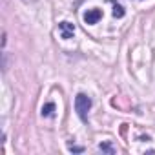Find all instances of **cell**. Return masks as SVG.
Returning <instances> with one entry per match:
<instances>
[{
  "label": "cell",
  "mask_w": 155,
  "mask_h": 155,
  "mask_svg": "<svg viewBox=\"0 0 155 155\" xmlns=\"http://www.w3.org/2000/svg\"><path fill=\"white\" fill-rule=\"evenodd\" d=\"M90 108H91V99L86 93H79V95L75 97V111H77V115L81 117V120L86 122Z\"/></svg>",
  "instance_id": "cell-1"
},
{
  "label": "cell",
  "mask_w": 155,
  "mask_h": 155,
  "mask_svg": "<svg viewBox=\"0 0 155 155\" xmlns=\"http://www.w3.org/2000/svg\"><path fill=\"white\" fill-rule=\"evenodd\" d=\"M58 31H60V37H62L64 40H69V38H73V35H75V24L64 20V22L58 24Z\"/></svg>",
  "instance_id": "cell-2"
},
{
  "label": "cell",
  "mask_w": 155,
  "mask_h": 155,
  "mask_svg": "<svg viewBox=\"0 0 155 155\" xmlns=\"http://www.w3.org/2000/svg\"><path fill=\"white\" fill-rule=\"evenodd\" d=\"M101 18H102V11H101L99 8L88 9V11L84 13V22H86L88 26H93V24H97Z\"/></svg>",
  "instance_id": "cell-3"
},
{
  "label": "cell",
  "mask_w": 155,
  "mask_h": 155,
  "mask_svg": "<svg viewBox=\"0 0 155 155\" xmlns=\"http://www.w3.org/2000/svg\"><path fill=\"white\" fill-rule=\"evenodd\" d=\"M53 111H55V102H46L42 106V117H53Z\"/></svg>",
  "instance_id": "cell-4"
},
{
  "label": "cell",
  "mask_w": 155,
  "mask_h": 155,
  "mask_svg": "<svg viewBox=\"0 0 155 155\" xmlns=\"http://www.w3.org/2000/svg\"><path fill=\"white\" fill-rule=\"evenodd\" d=\"M99 151L113 155V153H115V148H113V144H111V142H101V144H99Z\"/></svg>",
  "instance_id": "cell-5"
},
{
  "label": "cell",
  "mask_w": 155,
  "mask_h": 155,
  "mask_svg": "<svg viewBox=\"0 0 155 155\" xmlns=\"http://www.w3.org/2000/svg\"><path fill=\"white\" fill-rule=\"evenodd\" d=\"M124 15H126L124 8H122L120 4H117V2H115V4H113V17H115V18H122Z\"/></svg>",
  "instance_id": "cell-6"
},
{
  "label": "cell",
  "mask_w": 155,
  "mask_h": 155,
  "mask_svg": "<svg viewBox=\"0 0 155 155\" xmlns=\"http://www.w3.org/2000/svg\"><path fill=\"white\" fill-rule=\"evenodd\" d=\"M69 151H73V153H82L84 148L82 146H73V144H69Z\"/></svg>",
  "instance_id": "cell-7"
}]
</instances>
